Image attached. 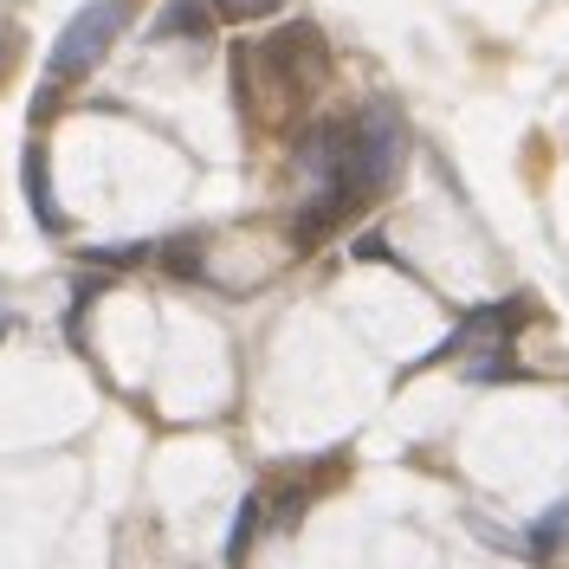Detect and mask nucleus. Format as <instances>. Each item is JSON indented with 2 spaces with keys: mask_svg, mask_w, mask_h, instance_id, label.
<instances>
[{
  "mask_svg": "<svg viewBox=\"0 0 569 569\" xmlns=\"http://www.w3.org/2000/svg\"><path fill=\"white\" fill-rule=\"evenodd\" d=\"M7 330H13V318H7V311H0V337H7Z\"/></svg>",
  "mask_w": 569,
  "mask_h": 569,
  "instance_id": "8",
  "label": "nucleus"
},
{
  "mask_svg": "<svg viewBox=\"0 0 569 569\" xmlns=\"http://www.w3.org/2000/svg\"><path fill=\"white\" fill-rule=\"evenodd\" d=\"M208 13L220 20H266V13H279V0H201Z\"/></svg>",
  "mask_w": 569,
  "mask_h": 569,
  "instance_id": "5",
  "label": "nucleus"
},
{
  "mask_svg": "<svg viewBox=\"0 0 569 569\" xmlns=\"http://www.w3.org/2000/svg\"><path fill=\"white\" fill-rule=\"evenodd\" d=\"M27 201H33V213H39L46 233L66 227V213H59V201H52V181H46V149H39V142H27Z\"/></svg>",
  "mask_w": 569,
  "mask_h": 569,
  "instance_id": "2",
  "label": "nucleus"
},
{
  "mask_svg": "<svg viewBox=\"0 0 569 569\" xmlns=\"http://www.w3.org/2000/svg\"><path fill=\"white\" fill-rule=\"evenodd\" d=\"M13 52H20V33L0 20V84H7V71H13Z\"/></svg>",
  "mask_w": 569,
  "mask_h": 569,
  "instance_id": "7",
  "label": "nucleus"
},
{
  "mask_svg": "<svg viewBox=\"0 0 569 569\" xmlns=\"http://www.w3.org/2000/svg\"><path fill=\"white\" fill-rule=\"evenodd\" d=\"M194 33H208V7L201 0H169L162 20H156V39H194Z\"/></svg>",
  "mask_w": 569,
  "mask_h": 569,
  "instance_id": "3",
  "label": "nucleus"
},
{
  "mask_svg": "<svg viewBox=\"0 0 569 569\" xmlns=\"http://www.w3.org/2000/svg\"><path fill=\"white\" fill-rule=\"evenodd\" d=\"M563 537H569V498H563V505H550V511L537 518L531 537H525V550H531V557H557V550H563Z\"/></svg>",
  "mask_w": 569,
  "mask_h": 569,
  "instance_id": "4",
  "label": "nucleus"
},
{
  "mask_svg": "<svg viewBox=\"0 0 569 569\" xmlns=\"http://www.w3.org/2000/svg\"><path fill=\"white\" fill-rule=\"evenodd\" d=\"M252 525H259V498H247V511H240V531H233V543H227V557H233V563L247 557V543H252Z\"/></svg>",
  "mask_w": 569,
  "mask_h": 569,
  "instance_id": "6",
  "label": "nucleus"
},
{
  "mask_svg": "<svg viewBox=\"0 0 569 569\" xmlns=\"http://www.w3.org/2000/svg\"><path fill=\"white\" fill-rule=\"evenodd\" d=\"M130 7L137 0H84L71 13V27L59 33V46H52V78H84L91 66H104V52L130 27Z\"/></svg>",
  "mask_w": 569,
  "mask_h": 569,
  "instance_id": "1",
  "label": "nucleus"
}]
</instances>
